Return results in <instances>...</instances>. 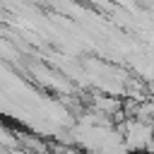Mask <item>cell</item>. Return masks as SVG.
I'll use <instances>...</instances> for the list:
<instances>
[{
  "label": "cell",
  "mask_w": 154,
  "mask_h": 154,
  "mask_svg": "<svg viewBox=\"0 0 154 154\" xmlns=\"http://www.w3.org/2000/svg\"><path fill=\"white\" fill-rule=\"evenodd\" d=\"M118 130L123 132V140L132 152H149L154 144V123L140 118H125L118 125Z\"/></svg>",
  "instance_id": "cell-1"
}]
</instances>
